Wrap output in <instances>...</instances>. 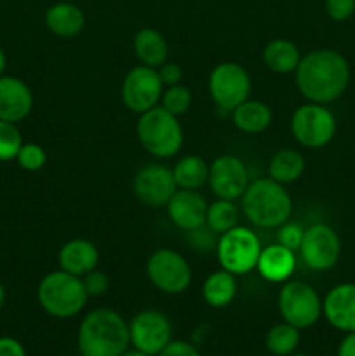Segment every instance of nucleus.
<instances>
[{"label":"nucleus","instance_id":"nucleus-28","mask_svg":"<svg viewBox=\"0 0 355 356\" xmlns=\"http://www.w3.org/2000/svg\"><path fill=\"white\" fill-rule=\"evenodd\" d=\"M299 341V329L289 325V323H277V325L271 327L267 334V350L275 356H291L298 350Z\"/></svg>","mask_w":355,"mask_h":356},{"label":"nucleus","instance_id":"nucleus-10","mask_svg":"<svg viewBox=\"0 0 355 356\" xmlns=\"http://www.w3.org/2000/svg\"><path fill=\"white\" fill-rule=\"evenodd\" d=\"M148 280L166 294H181L191 284V268L180 252L159 249L146 261Z\"/></svg>","mask_w":355,"mask_h":356},{"label":"nucleus","instance_id":"nucleus-37","mask_svg":"<svg viewBox=\"0 0 355 356\" xmlns=\"http://www.w3.org/2000/svg\"><path fill=\"white\" fill-rule=\"evenodd\" d=\"M157 72H159V76H160V80H162L164 86H167V87L181 83V79H183L181 66H178L176 63L166 61L162 66H159V68H157Z\"/></svg>","mask_w":355,"mask_h":356},{"label":"nucleus","instance_id":"nucleus-29","mask_svg":"<svg viewBox=\"0 0 355 356\" xmlns=\"http://www.w3.org/2000/svg\"><path fill=\"white\" fill-rule=\"evenodd\" d=\"M239 222V209L233 200H223L218 198L216 202L209 204L205 225L212 233H226L228 229L235 228Z\"/></svg>","mask_w":355,"mask_h":356},{"label":"nucleus","instance_id":"nucleus-30","mask_svg":"<svg viewBox=\"0 0 355 356\" xmlns=\"http://www.w3.org/2000/svg\"><path fill=\"white\" fill-rule=\"evenodd\" d=\"M160 106L166 111H169L174 117H180V115L187 113L188 108L191 104V92L187 86L183 83H176V86L167 87L162 92L160 97Z\"/></svg>","mask_w":355,"mask_h":356},{"label":"nucleus","instance_id":"nucleus-33","mask_svg":"<svg viewBox=\"0 0 355 356\" xmlns=\"http://www.w3.org/2000/svg\"><path fill=\"white\" fill-rule=\"evenodd\" d=\"M303 233L305 229L298 225V222L285 221L284 225L278 226L277 232V243L287 247L291 250H299V245H301Z\"/></svg>","mask_w":355,"mask_h":356},{"label":"nucleus","instance_id":"nucleus-40","mask_svg":"<svg viewBox=\"0 0 355 356\" xmlns=\"http://www.w3.org/2000/svg\"><path fill=\"white\" fill-rule=\"evenodd\" d=\"M6 66H7V56L6 52H3V49L0 47V76H2L3 72H6Z\"/></svg>","mask_w":355,"mask_h":356},{"label":"nucleus","instance_id":"nucleus-24","mask_svg":"<svg viewBox=\"0 0 355 356\" xmlns=\"http://www.w3.org/2000/svg\"><path fill=\"white\" fill-rule=\"evenodd\" d=\"M263 61L268 70L285 75V73H292L298 68L299 61H301V54H299V49L291 40L275 38V40L268 42L267 47H265Z\"/></svg>","mask_w":355,"mask_h":356},{"label":"nucleus","instance_id":"nucleus-17","mask_svg":"<svg viewBox=\"0 0 355 356\" xmlns=\"http://www.w3.org/2000/svg\"><path fill=\"white\" fill-rule=\"evenodd\" d=\"M322 315L341 332H355V284H340L322 301Z\"/></svg>","mask_w":355,"mask_h":356},{"label":"nucleus","instance_id":"nucleus-23","mask_svg":"<svg viewBox=\"0 0 355 356\" xmlns=\"http://www.w3.org/2000/svg\"><path fill=\"white\" fill-rule=\"evenodd\" d=\"M232 120L239 131L246 134H260L270 127L271 110L261 101L246 99L232 111Z\"/></svg>","mask_w":355,"mask_h":356},{"label":"nucleus","instance_id":"nucleus-31","mask_svg":"<svg viewBox=\"0 0 355 356\" xmlns=\"http://www.w3.org/2000/svg\"><path fill=\"white\" fill-rule=\"evenodd\" d=\"M21 146H23V138L16 124L0 120V162L16 159Z\"/></svg>","mask_w":355,"mask_h":356},{"label":"nucleus","instance_id":"nucleus-41","mask_svg":"<svg viewBox=\"0 0 355 356\" xmlns=\"http://www.w3.org/2000/svg\"><path fill=\"white\" fill-rule=\"evenodd\" d=\"M120 356H150V355H146V353H143V351H139V350H136V348H132V350H125L124 353H122Z\"/></svg>","mask_w":355,"mask_h":356},{"label":"nucleus","instance_id":"nucleus-1","mask_svg":"<svg viewBox=\"0 0 355 356\" xmlns=\"http://www.w3.org/2000/svg\"><path fill=\"white\" fill-rule=\"evenodd\" d=\"M296 87L310 103L327 104L340 99L350 82V66L341 52L317 49L301 58L294 70Z\"/></svg>","mask_w":355,"mask_h":356},{"label":"nucleus","instance_id":"nucleus-4","mask_svg":"<svg viewBox=\"0 0 355 356\" xmlns=\"http://www.w3.org/2000/svg\"><path fill=\"white\" fill-rule=\"evenodd\" d=\"M87 292L80 277L58 270L40 280L37 289L38 305L54 318H72L79 315L87 302Z\"/></svg>","mask_w":355,"mask_h":356},{"label":"nucleus","instance_id":"nucleus-9","mask_svg":"<svg viewBox=\"0 0 355 356\" xmlns=\"http://www.w3.org/2000/svg\"><path fill=\"white\" fill-rule=\"evenodd\" d=\"M249 73L239 63H219L209 75V94L221 110L233 111L249 97Z\"/></svg>","mask_w":355,"mask_h":356},{"label":"nucleus","instance_id":"nucleus-5","mask_svg":"<svg viewBox=\"0 0 355 356\" xmlns=\"http://www.w3.org/2000/svg\"><path fill=\"white\" fill-rule=\"evenodd\" d=\"M136 136L139 145L155 159H171L183 145V129L178 117L171 115L162 106H155L139 115Z\"/></svg>","mask_w":355,"mask_h":356},{"label":"nucleus","instance_id":"nucleus-42","mask_svg":"<svg viewBox=\"0 0 355 356\" xmlns=\"http://www.w3.org/2000/svg\"><path fill=\"white\" fill-rule=\"evenodd\" d=\"M3 305H6V289H3V285L0 284V312H2Z\"/></svg>","mask_w":355,"mask_h":356},{"label":"nucleus","instance_id":"nucleus-36","mask_svg":"<svg viewBox=\"0 0 355 356\" xmlns=\"http://www.w3.org/2000/svg\"><path fill=\"white\" fill-rule=\"evenodd\" d=\"M157 356H202L197 348L187 341H171Z\"/></svg>","mask_w":355,"mask_h":356},{"label":"nucleus","instance_id":"nucleus-8","mask_svg":"<svg viewBox=\"0 0 355 356\" xmlns=\"http://www.w3.org/2000/svg\"><path fill=\"white\" fill-rule=\"evenodd\" d=\"M291 132L299 145L306 148H322L329 145L336 134V118L324 104H303L292 113Z\"/></svg>","mask_w":355,"mask_h":356},{"label":"nucleus","instance_id":"nucleus-25","mask_svg":"<svg viewBox=\"0 0 355 356\" xmlns=\"http://www.w3.org/2000/svg\"><path fill=\"white\" fill-rule=\"evenodd\" d=\"M237 280L235 275L226 270L214 271L205 278L202 285V298L212 308H225L235 299Z\"/></svg>","mask_w":355,"mask_h":356},{"label":"nucleus","instance_id":"nucleus-14","mask_svg":"<svg viewBox=\"0 0 355 356\" xmlns=\"http://www.w3.org/2000/svg\"><path fill=\"white\" fill-rule=\"evenodd\" d=\"M178 190L173 169L162 163H146L136 172L132 179V191L141 204L148 207L167 205Z\"/></svg>","mask_w":355,"mask_h":356},{"label":"nucleus","instance_id":"nucleus-27","mask_svg":"<svg viewBox=\"0 0 355 356\" xmlns=\"http://www.w3.org/2000/svg\"><path fill=\"white\" fill-rule=\"evenodd\" d=\"M174 181L180 190H200L209 179V165L202 156L187 155L178 160L173 169Z\"/></svg>","mask_w":355,"mask_h":356},{"label":"nucleus","instance_id":"nucleus-38","mask_svg":"<svg viewBox=\"0 0 355 356\" xmlns=\"http://www.w3.org/2000/svg\"><path fill=\"white\" fill-rule=\"evenodd\" d=\"M0 356H26V351L14 337H0Z\"/></svg>","mask_w":355,"mask_h":356},{"label":"nucleus","instance_id":"nucleus-20","mask_svg":"<svg viewBox=\"0 0 355 356\" xmlns=\"http://www.w3.org/2000/svg\"><path fill=\"white\" fill-rule=\"evenodd\" d=\"M256 270L260 271L265 280L271 282V284L287 282L296 270L294 250L287 249L281 243L265 247V249H261Z\"/></svg>","mask_w":355,"mask_h":356},{"label":"nucleus","instance_id":"nucleus-11","mask_svg":"<svg viewBox=\"0 0 355 356\" xmlns=\"http://www.w3.org/2000/svg\"><path fill=\"white\" fill-rule=\"evenodd\" d=\"M164 92V83L157 68L150 66H134L129 70L122 80L120 96L122 103L132 113H145L157 106Z\"/></svg>","mask_w":355,"mask_h":356},{"label":"nucleus","instance_id":"nucleus-26","mask_svg":"<svg viewBox=\"0 0 355 356\" xmlns=\"http://www.w3.org/2000/svg\"><path fill=\"white\" fill-rule=\"evenodd\" d=\"M305 172V156L298 149L284 148L278 149L270 160L268 174L274 181L281 184L294 183Z\"/></svg>","mask_w":355,"mask_h":356},{"label":"nucleus","instance_id":"nucleus-43","mask_svg":"<svg viewBox=\"0 0 355 356\" xmlns=\"http://www.w3.org/2000/svg\"><path fill=\"white\" fill-rule=\"evenodd\" d=\"M291 356H308V355H305V353H292Z\"/></svg>","mask_w":355,"mask_h":356},{"label":"nucleus","instance_id":"nucleus-3","mask_svg":"<svg viewBox=\"0 0 355 356\" xmlns=\"http://www.w3.org/2000/svg\"><path fill=\"white\" fill-rule=\"evenodd\" d=\"M240 198L246 218L260 228H278L292 214V200L284 184L271 177H261L249 183Z\"/></svg>","mask_w":355,"mask_h":356},{"label":"nucleus","instance_id":"nucleus-39","mask_svg":"<svg viewBox=\"0 0 355 356\" xmlns=\"http://www.w3.org/2000/svg\"><path fill=\"white\" fill-rule=\"evenodd\" d=\"M336 356H355V332H347L338 346Z\"/></svg>","mask_w":355,"mask_h":356},{"label":"nucleus","instance_id":"nucleus-34","mask_svg":"<svg viewBox=\"0 0 355 356\" xmlns=\"http://www.w3.org/2000/svg\"><path fill=\"white\" fill-rule=\"evenodd\" d=\"M84 287H86V292L89 298H100L110 287V280H108L106 275L100 270H93L87 275L82 277Z\"/></svg>","mask_w":355,"mask_h":356},{"label":"nucleus","instance_id":"nucleus-13","mask_svg":"<svg viewBox=\"0 0 355 356\" xmlns=\"http://www.w3.org/2000/svg\"><path fill=\"white\" fill-rule=\"evenodd\" d=\"M129 337L132 348L157 356L173 341V325L164 313L143 309L129 323Z\"/></svg>","mask_w":355,"mask_h":356},{"label":"nucleus","instance_id":"nucleus-32","mask_svg":"<svg viewBox=\"0 0 355 356\" xmlns=\"http://www.w3.org/2000/svg\"><path fill=\"white\" fill-rule=\"evenodd\" d=\"M16 160L21 169L35 172V170H40L45 165L47 155H45V149L37 143H23V146L17 152Z\"/></svg>","mask_w":355,"mask_h":356},{"label":"nucleus","instance_id":"nucleus-12","mask_svg":"<svg viewBox=\"0 0 355 356\" xmlns=\"http://www.w3.org/2000/svg\"><path fill=\"white\" fill-rule=\"evenodd\" d=\"M301 259L310 270L327 271L336 266L341 254V242L338 233L324 222L308 226L303 233L299 245Z\"/></svg>","mask_w":355,"mask_h":356},{"label":"nucleus","instance_id":"nucleus-21","mask_svg":"<svg viewBox=\"0 0 355 356\" xmlns=\"http://www.w3.org/2000/svg\"><path fill=\"white\" fill-rule=\"evenodd\" d=\"M45 26L59 38H73L82 33L86 14L72 2H58L45 10Z\"/></svg>","mask_w":355,"mask_h":356},{"label":"nucleus","instance_id":"nucleus-19","mask_svg":"<svg viewBox=\"0 0 355 356\" xmlns=\"http://www.w3.org/2000/svg\"><path fill=\"white\" fill-rule=\"evenodd\" d=\"M59 268L66 273L82 278L89 271L96 270L100 252L93 242L86 238H75L66 242L58 254Z\"/></svg>","mask_w":355,"mask_h":356},{"label":"nucleus","instance_id":"nucleus-18","mask_svg":"<svg viewBox=\"0 0 355 356\" xmlns=\"http://www.w3.org/2000/svg\"><path fill=\"white\" fill-rule=\"evenodd\" d=\"M33 108V94L30 87L17 76H0V120H24Z\"/></svg>","mask_w":355,"mask_h":356},{"label":"nucleus","instance_id":"nucleus-2","mask_svg":"<svg viewBox=\"0 0 355 356\" xmlns=\"http://www.w3.org/2000/svg\"><path fill=\"white\" fill-rule=\"evenodd\" d=\"M77 344L82 356H120L131 344L129 323L113 309H93L80 322Z\"/></svg>","mask_w":355,"mask_h":356},{"label":"nucleus","instance_id":"nucleus-16","mask_svg":"<svg viewBox=\"0 0 355 356\" xmlns=\"http://www.w3.org/2000/svg\"><path fill=\"white\" fill-rule=\"evenodd\" d=\"M167 216L183 232H195L205 225L209 204L198 191L176 190L167 202Z\"/></svg>","mask_w":355,"mask_h":356},{"label":"nucleus","instance_id":"nucleus-6","mask_svg":"<svg viewBox=\"0 0 355 356\" xmlns=\"http://www.w3.org/2000/svg\"><path fill=\"white\" fill-rule=\"evenodd\" d=\"M282 320L296 329H310L322 316V301L312 285L301 280L285 282L278 292Z\"/></svg>","mask_w":355,"mask_h":356},{"label":"nucleus","instance_id":"nucleus-7","mask_svg":"<svg viewBox=\"0 0 355 356\" xmlns=\"http://www.w3.org/2000/svg\"><path fill=\"white\" fill-rule=\"evenodd\" d=\"M219 264L233 275H246L256 268L261 254V242L254 232L235 226L223 233L216 245Z\"/></svg>","mask_w":355,"mask_h":356},{"label":"nucleus","instance_id":"nucleus-15","mask_svg":"<svg viewBox=\"0 0 355 356\" xmlns=\"http://www.w3.org/2000/svg\"><path fill=\"white\" fill-rule=\"evenodd\" d=\"M209 186L218 198L233 200L240 198L249 186L246 163L235 155H221L209 165Z\"/></svg>","mask_w":355,"mask_h":356},{"label":"nucleus","instance_id":"nucleus-22","mask_svg":"<svg viewBox=\"0 0 355 356\" xmlns=\"http://www.w3.org/2000/svg\"><path fill=\"white\" fill-rule=\"evenodd\" d=\"M132 49H134V54L139 63L150 66V68L162 66L169 54V45H167L166 38L155 28H141L139 31H136L134 38H132Z\"/></svg>","mask_w":355,"mask_h":356},{"label":"nucleus","instance_id":"nucleus-35","mask_svg":"<svg viewBox=\"0 0 355 356\" xmlns=\"http://www.w3.org/2000/svg\"><path fill=\"white\" fill-rule=\"evenodd\" d=\"M326 13L334 21L348 19L355 13V0H326Z\"/></svg>","mask_w":355,"mask_h":356}]
</instances>
